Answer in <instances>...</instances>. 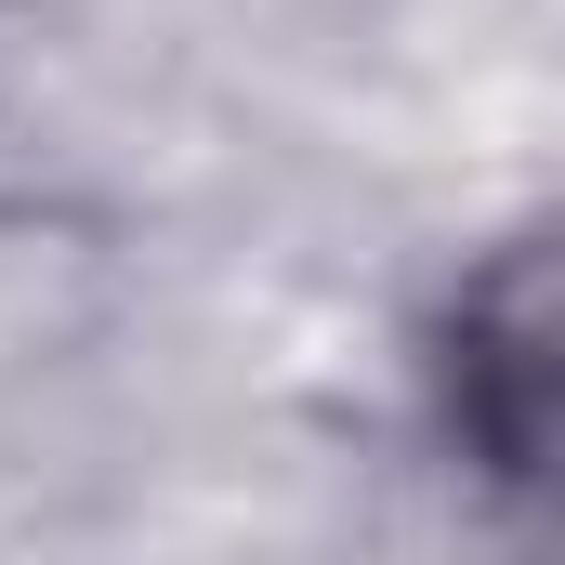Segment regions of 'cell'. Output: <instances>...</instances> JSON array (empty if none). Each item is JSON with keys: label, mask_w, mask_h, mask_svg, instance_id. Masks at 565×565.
<instances>
[{"label": "cell", "mask_w": 565, "mask_h": 565, "mask_svg": "<svg viewBox=\"0 0 565 565\" xmlns=\"http://www.w3.org/2000/svg\"><path fill=\"white\" fill-rule=\"evenodd\" d=\"M473 342H487V355L460 369V395H473V422H487L500 460H526V447H540V395H553V355H540V342H553V329H540V264H513V277L473 302Z\"/></svg>", "instance_id": "1"}]
</instances>
